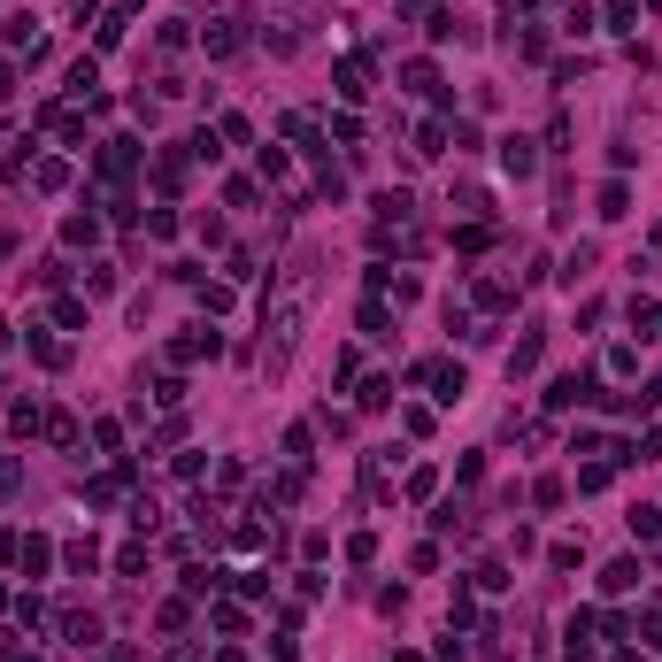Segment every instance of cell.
Returning <instances> with one entry per match:
<instances>
[{
	"label": "cell",
	"mask_w": 662,
	"mask_h": 662,
	"mask_svg": "<svg viewBox=\"0 0 662 662\" xmlns=\"http://www.w3.org/2000/svg\"><path fill=\"white\" fill-rule=\"evenodd\" d=\"M308 293H316V285H308V270L293 285H285L278 301H270V316H262V331H270V355H285V347L301 340V316H308Z\"/></svg>",
	"instance_id": "6da1fadb"
},
{
	"label": "cell",
	"mask_w": 662,
	"mask_h": 662,
	"mask_svg": "<svg viewBox=\"0 0 662 662\" xmlns=\"http://www.w3.org/2000/svg\"><path fill=\"white\" fill-rule=\"evenodd\" d=\"M586 400H593V378H586V370H563V378L547 385V408H555V417H570V408H586Z\"/></svg>",
	"instance_id": "7a4b0ae2"
},
{
	"label": "cell",
	"mask_w": 662,
	"mask_h": 662,
	"mask_svg": "<svg viewBox=\"0 0 662 662\" xmlns=\"http://www.w3.org/2000/svg\"><path fill=\"white\" fill-rule=\"evenodd\" d=\"M216 347H224V340H216L209 323H185V331L170 340V355H177V362H201V355H216Z\"/></svg>",
	"instance_id": "3957f363"
},
{
	"label": "cell",
	"mask_w": 662,
	"mask_h": 662,
	"mask_svg": "<svg viewBox=\"0 0 662 662\" xmlns=\"http://www.w3.org/2000/svg\"><path fill=\"white\" fill-rule=\"evenodd\" d=\"M501 170H509V177H531V170H539V154H531V139H524V132L501 139Z\"/></svg>",
	"instance_id": "277c9868"
},
{
	"label": "cell",
	"mask_w": 662,
	"mask_h": 662,
	"mask_svg": "<svg viewBox=\"0 0 662 662\" xmlns=\"http://www.w3.org/2000/svg\"><path fill=\"white\" fill-rule=\"evenodd\" d=\"M100 170H108V177H132L139 170V147H132V139H108V147H100Z\"/></svg>",
	"instance_id": "5b68a950"
},
{
	"label": "cell",
	"mask_w": 662,
	"mask_h": 662,
	"mask_svg": "<svg viewBox=\"0 0 662 662\" xmlns=\"http://www.w3.org/2000/svg\"><path fill=\"white\" fill-rule=\"evenodd\" d=\"M239 47H246V31H239L231 16H216V23H209V55H239Z\"/></svg>",
	"instance_id": "8992f818"
},
{
	"label": "cell",
	"mask_w": 662,
	"mask_h": 662,
	"mask_svg": "<svg viewBox=\"0 0 662 662\" xmlns=\"http://www.w3.org/2000/svg\"><path fill=\"white\" fill-rule=\"evenodd\" d=\"M340 93H347V100L370 93V62H362V55H347V62H340Z\"/></svg>",
	"instance_id": "52a82bcc"
},
{
	"label": "cell",
	"mask_w": 662,
	"mask_h": 662,
	"mask_svg": "<svg viewBox=\"0 0 662 662\" xmlns=\"http://www.w3.org/2000/svg\"><path fill=\"white\" fill-rule=\"evenodd\" d=\"M632 586H640V563H632V555H624V563H608V570H601V593H632Z\"/></svg>",
	"instance_id": "ba28073f"
},
{
	"label": "cell",
	"mask_w": 662,
	"mask_h": 662,
	"mask_svg": "<svg viewBox=\"0 0 662 662\" xmlns=\"http://www.w3.org/2000/svg\"><path fill=\"white\" fill-rule=\"evenodd\" d=\"M62 563H70V570H77V578H85V570H93V563H100V547H93V539H70V555H62Z\"/></svg>",
	"instance_id": "9c48e42d"
},
{
	"label": "cell",
	"mask_w": 662,
	"mask_h": 662,
	"mask_svg": "<svg viewBox=\"0 0 662 662\" xmlns=\"http://www.w3.org/2000/svg\"><path fill=\"white\" fill-rule=\"evenodd\" d=\"M62 239H70V246H93L100 224H93V216H70V224H62Z\"/></svg>",
	"instance_id": "30bf717a"
},
{
	"label": "cell",
	"mask_w": 662,
	"mask_h": 662,
	"mask_svg": "<svg viewBox=\"0 0 662 662\" xmlns=\"http://www.w3.org/2000/svg\"><path fill=\"white\" fill-rule=\"evenodd\" d=\"M8 432H16V439L39 432V408H31V400H16V408H8Z\"/></svg>",
	"instance_id": "8fae6325"
},
{
	"label": "cell",
	"mask_w": 662,
	"mask_h": 662,
	"mask_svg": "<svg viewBox=\"0 0 662 662\" xmlns=\"http://www.w3.org/2000/svg\"><path fill=\"white\" fill-rule=\"evenodd\" d=\"M62 632H70V647H93V640H100V616H70Z\"/></svg>",
	"instance_id": "7c38bea8"
},
{
	"label": "cell",
	"mask_w": 662,
	"mask_h": 662,
	"mask_svg": "<svg viewBox=\"0 0 662 662\" xmlns=\"http://www.w3.org/2000/svg\"><path fill=\"white\" fill-rule=\"evenodd\" d=\"M632 539H662V509H632Z\"/></svg>",
	"instance_id": "4fadbf2b"
},
{
	"label": "cell",
	"mask_w": 662,
	"mask_h": 662,
	"mask_svg": "<svg viewBox=\"0 0 662 662\" xmlns=\"http://www.w3.org/2000/svg\"><path fill=\"white\" fill-rule=\"evenodd\" d=\"M586 563V539H555V570H578Z\"/></svg>",
	"instance_id": "5bb4252c"
},
{
	"label": "cell",
	"mask_w": 662,
	"mask_h": 662,
	"mask_svg": "<svg viewBox=\"0 0 662 662\" xmlns=\"http://www.w3.org/2000/svg\"><path fill=\"white\" fill-rule=\"evenodd\" d=\"M254 170H262V177H293V162H285L278 147H262V154H254Z\"/></svg>",
	"instance_id": "9a60e30c"
},
{
	"label": "cell",
	"mask_w": 662,
	"mask_h": 662,
	"mask_svg": "<svg viewBox=\"0 0 662 662\" xmlns=\"http://www.w3.org/2000/svg\"><path fill=\"white\" fill-rule=\"evenodd\" d=\"M601 216H632V193L624 185H601Z\"/></svg>",
	"instance_id": "2e32d148"
},
{
	"label": "cell",
	"mask_w": 662,
	"mask_h": 662,
	"mask_svg": "<svg viewBox=\"0 0 662 662\" xmlns=\"http://www.w3.org/2000/svg\"><path fill=\"white\" fill-rule=\"evenodd\" d=\"M640 323H647L640 340H662V308H640Z\"/></svg>",
	"instance_id": "e0dca14e"
},
{
	"label": "cell",
	"mask_w": 662,
	"mask_h": 662,
	"mask_svg": "<svg viewBox=\"0 0 662 662\" xmlns=\"http://www.w3.org/2000/svg\"><path fill=\"white\" fill-rule=\"evenodd\" d=\"M8 662H39V655H23V647H8Z\"/></svg>",
	"instance_id": "ac0fdd59"
}]
</instances>
